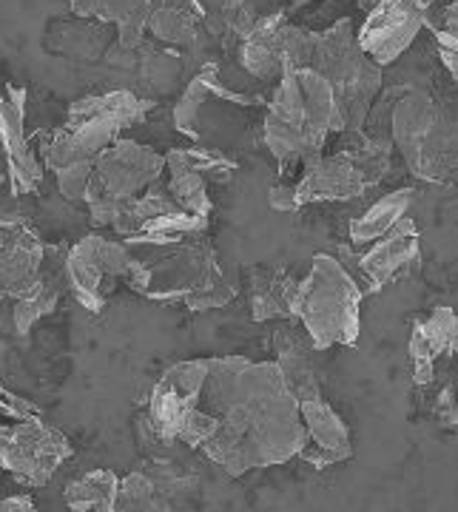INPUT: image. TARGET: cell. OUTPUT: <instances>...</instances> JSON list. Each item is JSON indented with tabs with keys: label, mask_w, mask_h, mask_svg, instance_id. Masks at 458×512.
Instances as JSON below:
<instances>
[{
	"label": "cell",
	"mask_w": 458,
	"mask_h": 512,
	"mask_svg": "<svg viewBox=\"0 0 458 512\" xmlns=\"http://www.w3.org/2000/svg\"><path fill=\"white\" fill-rule=\"evenodd\" d=\"M43 265V242L23 222H6V237L0 242V299H18L35 288Z\"/></svg>",
	"instance_id": "7c38bea8"
},
{
	"label": "cell",
	"mask_w": 458,
	"mask_h": 512,
	"mask_svg": "<svg viewBox=\"0 0 458 512\" xmlns=\"http://www.w3.org/2000/svg\"><path fill=\"white\" fill-rule=\"evenodd\" d=\"M373 3H376V0H359V6H362V9H370Z\"/></svg>",
	"instance_id": "ab89813d"
},
{
	"label": "cell",
	"mask_w": 458,
	"mask_h": 512,
	"mask_svg": "<svg viewBox=\"0 0 458 512\" xmlns=\"http://www.w3.org/2000/svg\"><path fill=\"white\" fill-rule=\"evenodd\" d=\"M0 413L15 421L37 419V416H40V407L32 402H26L23 396L12 393L9 387H3V382H0Z\"/></svg>",
	"instance_id": "1f68e13d"
},
{
	"label": "cell",
	"mask_w": 458,
	"mask_h": 512,
	"mask_svg": "<svg viewBox=\"0 0 458 512\" xmlns=\"http://www.w3.org/2000/svg\"><path fill=\"white\" fill-rule=\"evenodd\" d=\"M410 205H413V188L390 191L382 200L373 202L359 220H353V225H350V239L356 245H370V242H376L379 237H385L396 222L407 217Z\"/></svg>",
	"instance_id": "ffe728a7"
},
{
	"label": "cell",
	"mask_w": 458,
	"mask_h": 512,
	"mask_svg": "<svg viewBox=\"0 0 458 512\" xmlns=\"http://www.w3.org/2000/svg\"><path fill=\"white\" fill-rule=\"evenodd\" d=\"M299 282L285 271H254L251 274V313L257 322L288 319L294 322L299 308Z\"/></svg>",
	"instance_id": "e0dca14e"
},
{
	"label": "cell",
	"mask_w": 458,
	"mask_h": 512,
	"mask_svg": "<svg viewBox=\"0 0 458 512\" xmlns=\"http://www.w3.org/2000/svg\"><path fill=\"white\" fill-rule=\"evenodd\" d=\"M0 476H3V467H0Z\"/></svg>",
	"instance_id": "b9f144b4"
},
{
	"label": "cell",
	"mask_w": 458,
	"mask_h": 512,
	"mask_svg": "<svg viewBox=\"0 0 458 512\" xmlns=\"http://www.w3.org/2000/svg\"><path fill=\"white\" fill-rule=\"evenodd\" d=\"M268 202L274 211H296L299 200H296V185H274L268 191Z\"/></svg>",
	"instance_id": "e575fe53"
},
{
	"label": "cell",
	"mask_w": 458,
	"mask_h": 512,
	"mask_svg": "<svg viewBox=\"0 0 458 512\" xmlns=\"http://www.w3.org/2000/svg\"><path fill=\"white\" fill-rule=\"evenodd\" d=\"M194 407L217 421L202 453L231 478L285 464L308 444L299 399L274 362L254 365L242 356L208 359V373Z\"/></svg>",
	"instance_id": "6da1fadb"
},
{
	"label": "cell",
	"mask_w": 458,
	"mask_h": 512,
	"mask_svg": "<svg viewBox=\"0 0 458 512\" xmlns=\"http://www.w3.org/2000/svg\"><path fill=\"white\" fill-rule=\"evenodd\" d=\"M416 3H419V6H422V9H427V12H430V9H433V6H436V0H416Z\"/></svg>",
	"instance_id": "f35d334b"
},
{
	"label": "cell",
	"mask_w": 458,
	"mask_h": 512,
	"mask_svg": "<svg viewBox=\"0 0 458 512\" xmlns=\"http://www.w3.org/2000/svg\"><path fill=\"white\" fill-rule=\"evenodd\" d=\"M163 168L165 157H160L154 148L123 140V137H117L94 160V174L100 177L103 188L117 197H140L146 188L160 180Z\"/></svg>",
	"instance_id": "ba28073f"
},
{
	"label": "cell",
	"mask_w": 458,
	"mask_h": 512,
	"mask_svg": "<svg viewBox=\"0 0 458 512\" xmlns=\"http://www.w3.org/2000/svg\"><path fill=\"white\" fill-rule=\"evenodd\" d=\"M427 26H436V29H447V32H458V0L444 3L436 15V23H427Z\"/></svg>",
	"instance_id": "d590c367"
},
{
	"label": "cell",
	"mask_w": 458,
	"mask_h": 512,
	"mask_svg": "<svg viewBox=\"0 0 458 512\" xmlns=\"http://www.w3.org/2000/svg\"><path fill=\"white\" fill-rule=\"evenodd\" d=\"M151 100H143L131 92H106L94 94V97H83L72 103L69 109V123H80V120H111L117 126L129 128L134 123H140L151 111Z\"/></svg>",
	"instance_id": "ac0fdd59"
},
{
	"label": "cell",
	"mask_w": 458,
	"mask_h": 512,
	"mask_svg": "<svg viewBox=\"0 0 458 512\" xmlns=\"http://www.w3.org/2000/svg\"><path fill=\"white\" fill-rule=\"evenodd\" d=\"M328 134H345L330 83L316 69L285 72L265 114V143L282 165L308 163L322 154Z\"/></svg>",
	"instance_id": "7a4b0ae2"
},
{
	"label": "cell",
	"mask_w": 458,
	"mask_h": 512,
	"mask_svg": "<svg viewBox=\"0 0 458 512\" xmlns=\"http://www.w3.org/2000/svg\"><path fill=\"white\" fill-rule=\"evenodd\" d=\"M299 413H302L305 430H308V444L299 453V458H305L313 467H330L336 461H348L353 456L348 424L339 419V413L322 396L302 399Z\"/></svg>",
	"instance_id": "8fae6325"
},
{
	"label": "cell",
	"mask_w": 458,
	"mask_h": 512,
	"mask_svg": "<svg viewBox=\"0 0 458 512\" xmlns=\"http://www.w3.org/2000/svg\"><path fill=\"white\" fill-rule=\"evenodd\" d=\"M279 20H285V15H262L257 26H254V32L242 40V49H239L242 66L259 80H279L285 74V66H282V57H279L274 40V29Z\"/></svg>",
	"instance_id": "d6986e66"
},
{
	"label": "cell",
	"mask_w": 458,
	"mask_h": 512,
	"mask_svg": "<svg viewBox=\"0 0 458 512\" xmlns=\"http://www.w3.org/2000/svg\"><path fill=\"white\" fill-rule=\"evenodd\" d=\"M365 291L356 279L328 254H316L311 271L299 282V308L296 319L311 336L316 350L333 345L353 348L359 339V308Z\"/></svg>",
	"instance_id": "3957f363"
},
{
	"label": "cell",
	"mask_w": 458,
	"mask_h": 512,
	"mask_svg": "<svg viewBox=\"0 0 458 512\" xmlns=\"http://www.w3.org/2000/svg\"><path fill=\"white\" fill-rule=\"evenodd\" d=\"M131 254L126 242H111L100 234L83 237L66 259V279L86 311L100 313L109 299L111 279H126L131 268Z\"/></svg>",
	"instance_id": "8992f818"
},
{
	"label": "cell",
	"mask_w": 458,
	"mask_h": 512,
	"mask_svg": "<svg viewBox=\"0 0 458 512\" xmlns=\"http://www.w3.org/2000/svg\"><path fill=\"white\" fill-rule=\"evenodd\" d=\"M436 419L444 427H458V396L453 387H444L436 399Z\"/></svg>",
	"instance_id": "836d02e7"
},
{
	"label": "cell",
	"mask_w": 458,
	"mask_h": 512,
	"mask_svg": "<svg viewBox=\"0 0 458 512\" xmlns=\"http://www.w3.org/2000/svg\"><path fill=\"white\" fill-rule=\"evenodd\" d=\"M456 353H458V348H456Z\"/></svg>",
	"instance_id": "7bdbcfd3"
},
{
	"label": "cell",
	"mask_w": 458,
	"mask_h": 512,
	"mask_svg": "<svg viewBox=\"0 0 458 512\" xmlns=\"http://www.w3.org/2000/svg\"><path fill=\"white\" fill-rule=\"evenodd\" d=\"M35 510V501L29 495H9V498H0V512H32Z\"/></svg>",
	"instance_id": "8d00e7d4"
},
{
	"label": "cell",
	"mask_w": 458,
	"mask_h": 512,
	"mask_svg": "<svg viewBox=\"0 0 458 512\" xmlns=\"http://www.w3.org/2000/svg\"><path fill=\"white\" fill-rule=\"evenodd\" d=\"M259 15L257 9H254V3H248V0H228L225 3V20H228V29L239 35L242 40L254 32V26L259 23Z\"/></svg>",
	"instance_id": "4dcf8cb0"
},
{
	"label": "cell",
	"mask_w": 458,
	"mask_h": 512,
	"mask_svg": "<svg viewBox=\"0 0 458 512\" xmlns=\"http://www.w3.org/2000/svg\"><path fill=\"white\" fill-rule=\"evenodd\" d=\"M458 348V316L453 308H436L427 319L413 325L410 333V362L413 382L430 384L436 376V359L456 353Z\"/></svg>",
	"instance_id": "9a60e30c"
},
{
	"label": "cell",
	"mask_w": 458,
	"mask_h": 512,
	"mask_svg": "<svg viewBox=\"0 0 458 512\" xmlns=\"http://www.w3.org/2000/svg\"><path fill=\"white\" fill-rule=\"evenodd\" d=\"M3 237H6V222H0V242H3Z\"/></svg>",
	"instance_id": "60d3db41"
},
{
	"label": "cell",
	"mask_w": 458,
	"mask_h": 512,
	"mask_svg": "<svg viewBox=\"0 0 458 512\" xmlns=\"http://www.w3.org/2000/svg\"><path fill=\"white\" fill-rule=\"evenodd\" d=\"M123 126L111 120H80L52 134L43 148V163L52 171L74 163H94L120 137Z\"/></svg>",
	"instance_id": "5bb4252c"
},
{
	"label": "cell",
	"mask_w": 458,
	"mask_h": 512,
	"mask_svg": "<svg viewBox=\"0 0 458 512\" xmlns=\"http://www.w3.org/2000/svg\"><path fill=\"white\" fill-rule=\"evenodd\" d=\"M217 86H220V77L214 69H205L200 72L191 83H188V89H185L183 100L177 103V109H174V126L180 134L185 137H191L194 143H200L202 140V131H200V111L202 106L217 94Z\"/></svg>",
	"instance_id": "603a6c76"
},
{
	"label": "cell",
	"mask_w": 458,
	"mask_h": 512,
	"mask_svg": "<svg viewBox=\"0 0 458 512\" xmlns=\"http://www.w3.org/2000/svg\"><path fill=\"white\" fill-rule=\"evenodd\" d=\"M234 296H237V288L222 276L220 282H214V285H208V288H200V291L188 293L183 302L188 311L200 313L214 311V308H225L228 302H234Z\"/></svg>",
	"instance_id": "f546056e"
},
{
	"label": "cell",
	"mask_w": 458,
	"mask_h": 512,
	"mask_svg": "<svg viewBox=\"0 0 458 512\" xmlns=\"http://www.w3.org/2000/svg\"><path fill=\"white\" fill-rule=\"evenodd\" d=\"M165 168L171 174L168 180V191L171 197L183 205L185 211L191 214H200V217H211V197H208V188H205V177L200 171H194L191 165H185L177 151L171 148L165 154Z\"/></svg>",
	"instance_id": "7402d4cb"
},
{
	"label": "cell",
	"mask_w": 458,
	"mask_h": 512,
	"mask_svg": "<svg viewBox=\"0 0 458 512\" xmlns=\"http://www.w3.org/2000/svg\"><path fill=\"white\" fill-rule=\"evenodd\" d=\"M274 3H291V6H305V3H311V0H274Z\"/></svg>",
	"instance_id": "74e56055"
},
{
	"label": "cell",
	"mask_w": 458,
	"mask_h": 512,
	"mask_svg": "<svg viewBox=\"0 0 458 512\" xmlns=\"http://www.w3.org/2000/svg\"><path fill=\"white\" fill-rule=\"evenodd\" d=\"M433 29V40H436V52H439L444 69L458 83V32H447V29Z\"/></svg>",
	"instance_id": "d6a6232c"
},
{
	"label": "cell",
	"mask_w": 458,
	"mask_h": 512,
	"mask_svg": "<svg viewBox=\"0 0 458 512\" xmlns=\"http://www.w3.org/2000/svg\"><path fill=\"white\" fill-rule=\"evenodd\" d=\"M424 26L427 9H422L416 0H376L367 9V20L356 37L367 57H373L379 66H387L413 46Z\"/></svg>",
	"instance_id": "52a82bcc"
},
{
	"label": "cell",
	"mask_w": 458,
	"mask_h": 512,
	"mask_svg": "<svg viewBox=\"0 0 458 512\" xmlns=\"http://www.w3.org/2000/svg\"><path fill=\"white\" fill-rule=\"evenodd\" d=\"M57 188L66 200L86 202V191L94 177V163H74L66 168H57Z\"/></svg>",
	"instance_id": "f1b7e54d"
},
{
	"label": "cell",
	"mask_w": 458,
	"mask_h": 512,
	"mask_svg": "<svg viewBox=\"0 0 458 512\" xmlns=\"http://www.w3.org/2000/svg\"><path fill=\"white\" fill-rule=\"evenodd\" d=\"M23 111H26V92L15 86H3L0 89V140L6 151V177L12 183V194L18 197L32 194L43 183V168L26 143Z\"/></svg>",
	"instance_id": "9c48e42d"
},
{
	"label": "cell",
	"mask_w": 458,
	"mask_h": 512,
	"mask_svg": "<svg viewBox=\"0 0 458 512\" xmlns=\"http://www.w3.org/2000/svg\"><path fill=\"white\" fill-rule=\"evenodd\" d=\"M74 15L100 23H126L131 18H148L151 0H69Z\"/></svg>",
	"instance_id": "d4e9b609"
},
{
	"label": "cell",
	"mask_w": 458,
	"mask_h": 512,
	"mask_svg": "<svg viewBox=\"0 0 458 512\" xmlns=\"http://www.w3.org/2000/svg\"><path fill=\"white\" fill-rule=\"evenodd\" d=\"M55 308L57 288L40 279L35 288H29L23 296L15 299V328H18L20 336H29L37 322H40L43 316H49Z\"/></svg>",
	"instance_id": "484cf974"
},
{
	"label": "cell",
	"mask_w": 458,
	"mask_h": 512,
	"mask_svg": "<svg viewBox=\"0 0 458 512\" xmlns=\"http://www.w3.org/2000/svg\"><path fill=\"white\" fill-rule=\"evenodd\" d=\"M311 69L322 74L336 94L345 134L362 131L382 92V66L359 46L353 20H336L325 35L316 37Z\"/></svg>",
	"instance_id": "277c9868"
},
{
	"label": "cell",
	"mask_w": 458,
	"mask_h": 512,
	"mask_svg": "<svg viewBox=\"0 0 458 512\" xmlns=\"http://www.w3.org/2000/svg\"><path fill=\"white\" fill-rule=\"evenodd\" d=\"M117 487H120V478L111 470H92L86 476L74 478L66 487V504L74 512H114Z\"/></svg>",
	"instance_id": "44dd1931"
},
{
	"label": "cell",
	"mask_w": 458,
	"mask_h": 512,
	"mask_svg": "<svg viewBox=\"0 0 458 512\" xmlns=\"http://www.w3.org/2000/svg\"><path fill=\"white\" fill-rule=\"evenodd\" d=\"M202 15H191L183 6H163V9H151L148 18V32L160 37L163 43L171 46H185L197 37Z\"/></svg>",
	"instance_id": "cb8c5ba5"
},
{
	"label": "cell",
	"mask_w": 458,
	"mask_h": 512,
	"mask_svg": "<svg viewBox=\"0 0 458 512\" xmlns=\"http://www.w3.org/2000/svg\"><path fill=\"white\" fill-rule=\"evenodd\" d=\"M276 339V365L285 376V384L291 387L296 399H311V396H322L319 393V379H316V367H313L311 353L316 345L311 342L308 333H296V330L285 328L274 336Z\"/></svg>",
	"instance_id": "2e32d148"
},
{
	"label": "cell",
	"mask_w": 458,
	"mask_h": 512,
	"mask_svg": "<svg viewBox=\"0 0 458 512\" xmlns=\"http://www.w3.org/2000/svg\"><path fill=\"white\" fill-rule=\"evenodd\" d=\"M117 510H165L163 495L157 490V481L151 478V473H131V476L120 478V487H117Z\"/></svg>",
	"instance_id": "4316f807"
},
{
	"label": "cell",
	"mask_w": 458,
	"mask_h": 512,
	"mask_svg": "<svg viewBox=\"0 0 458 512\" xmlns=\"http://www.w3.org/2000/svg\"><path fill=\"white\" fill-rule=\"evenodd\" d=\"M177 157L183 160L185 165H191L194 171H200L205 180H217V183H225L231 177V171L237 168L234 160L222 157L217 151H208V148H194V151H185V148H174Z\"/></svg>",
	"instance_id": "83f0119b"
},
{
	"label": "cell",
	"mask_w": 458,
	"mask_h": 512,
	"mask_svg": "<svg viewBox=\"0 0 458 512\" xmlns=\"http://www.w3.org/2000/svg\"><path fill=\"white\" fill-rule=\"evenodd\" d=\"M367 188L365 174L356 165L353 154H333V157H313L305 163V171L296 183L299 208L311 202H345L362 197Z\"/></svg>",
	"instance_id": "30bf717a"
},
{
	"label": "cell",
	"mask_w": 458,
	"mask_h": 512,
	"mask_svg": "<svg viewBox=\"0 0 458 512\" xmlns=\"http://www.w3.org/2000/svg\"><path fill=\"white\" fill-rule=\"evenodd\" d=\"M69 456L72 444L60 430L43 424L40 416L0 427V467L20 484L43 487Z\"/></svg>",
	"instance_id": "5b68a950"
},
{
	"label": "cell",
	"mask_w": 458,
	"mask_h": 512,
	"mask_svg": "<svg viewBox=\"0 0 458 512\" xmlns=\"http://www.w3.org/2000/svg\"><path fill=\"white\" fill-rule=\"evenodd\" d=\"M419 254V231L410 217H402L385 237L370 242L367 254L362 256V274L367 279V293L382 291L396 276L413 265Z\"/></svg>",
	"instance_id": "4fadbf2b"
}]
</instances>
